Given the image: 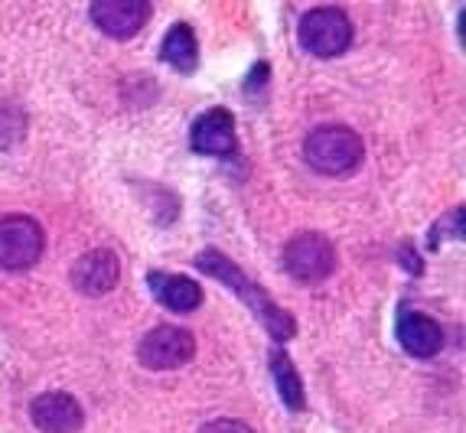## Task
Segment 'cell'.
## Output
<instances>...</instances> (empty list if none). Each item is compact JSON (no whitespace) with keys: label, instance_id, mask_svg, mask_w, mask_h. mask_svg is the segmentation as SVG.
I'll return each instance as SVG.
<instances>
[{"label":"cell","instance_id":"cell-15","mask_svg":"<svg viewBox=\"0 0 466 433\" xmlns=\"http://www.w3.org/2000/svg\"><path fill=\"white\" fill-rule=\"evenodd\" d=\"M451 235L453 238H463V209L447 212V216L434 225V232H431V238H428V247L437 251V247H441V238H451Z\"/></svg>","mask_w":466,"mask_h":433},{"label":"cell","instance_id":"cell-13","mask_svg":"<svg viewBox=\"0 0 466 433\" xmlns=\"http://www.w3.org/2000/svg\"><path fill=\"white\" fill-rule=\"evenodd\" d=\"M160 59L170 62L173 69L189 76L199 65V46H196V33L187 24H173L164 36V49H160Z\"/></svg>","mask_w":466,"mask_h":433},{"label":"cell","instance_id":"cell-17","mask_svg":"<svg viewBox=\"0 0 466 433\" xmlns=\"http://www.w3.org/2000/svg\"><path fill=\"white\" fill-rule=\"evenodd\" d=\"M199 433H251V427H245L241 420H209Z\"/></svg>","mask_w":466,"mask_h":433},{"label":"cell","instance_id":"cell-12","mask_svg":"<svg viewBox=\"0 0 466 433\" xmlns=\"http://www.w3.org/2000/svg\"><path fill=\"white\" fill-rule=\"evenodd\" d=\"M147 287H150V294H154V300L164 303L173 313H193L202 303V287L196 284V280L183 277V274L154 271L147 277Z\"/></svg>","mask_w":466,"mask_h":433},{"label":"cell","instance_id":"cell-10","mask_svg":"<svg viewBox=\"0 0 466 433\" xmlns=\"http://www.w3.org/2000/svg\"><path fill=\"white\" fill-rule=\"evenodd\" d=\"M30 420L43 433H78L86 424L82 404L66 391H49L30 404Z\"/></svg>","mask_w":466,"mask_h":433},{"label":"cell","instance_id":"cell-6","mask_svg":"<svg viewBox=\"0 0 466 433\" xmlns=\"http://www.w3.org/2000/svg\"><path fill=\"white\" fill-rule=\"evenodd\" d=\"M196 339L183 326H157L137 346V358L150 371H173L193 362Z\"/></svg>","mask_w":466,"mask_h":433},{"label":"cell","instance_id":"cell-4","mask_svg":"<svg viewBox=\"0 0 466 433\" xmlns=\"http://www.w3.org/2000/svg\"><path fill=\"white\" fill-rule=\"evenodd\" d=\"M46 235L43 225L30 216L0 218V267L4 271H26L43 257Z\"/></svg>","mask_w":466,"mask_h":433},{"label":"cell","instance_id":"cell-2","mask_svg":"<svg viewBox=\"0 0 466 433\" xmlns=\"http://www.w3.org/2000/svg\"><path fill=\"white\" fill-rule=\"evenodd\" d=\"M303 156L323 176H350L366 156V147H362L356 131L342 127V124H327L307 137Z\"/></svg>","mask_w":466,"mask_h":433},{"label":"cell","instance_id":"cell-3","mask_svg":"<svg viewBox=\"0 0 466 433\" xmlns=\"http://www.w3.org/2000/svg\"><path fill=\"white\" fill-rule=\"evenodd\" d=\"M352 43V24L339 7H313L300 16V46L319 59L346 53Z\"/></svg>","mask_w":466,"mask_h":433},{"label":"cell","instance_id":"cell-9","mask_svg":"<svg viewBox=\"0 0 466 433\" xmlns=\"http://www.w3.org/2000/svg\"><path fill=\"white\" fill-rule=\"evenodd\" d=\"M189 144L193 150L206 156H228L238 147L235 137V117L226 108H209L206 115L196 117L193 131H189Z\"/></svg>","mask_w":466,"mask_h":433},{"label":"cell","instance_id":"cell-14","mask_svg":"<svg viewBox=\"0 0 466 433\" xmlns=\"http://www.w3.org/2000/svg\"><path fill=\"white\" fill-rule=\"evenodd\" d=\"M271 378H274V385H278L280 401L288 404L290 410L307 408V395H303L300 371L294 368V362H290V356L284 352V348H274V352H271Z\"/></svg>","mask_w":466,"mask_h":433},{"label":"cell","instance_id":"cell-7","mask_svg":"<svg viewBox=\"0 0 466 433\" xmlns=\"http://www.w3.org/2000/svg\"><path fill=\"white\" fill-rule=\"evenodd\" d=\"M69 280L78 294L105 297V294H111V290L117 287V280H121V261H117V255L108 251V247L88 251V255H82L76 264H72Z\"/></svg>","mask_w":466,"mask_h":433},{"label":"cell","instance_id":"cell-1","mask_svg":"<svg viewBox=\"0 0 466 433\" xmlns=\"http://www.w3.org/2000/svg\"><path fill=\"white\" fill-rule=\"evenodd\" d=\"M196 267H199L202 274H209V277H216L218 284H226L228 290H232L238 300H245V307L251 309L258 317V323L265 326L268 336H271L274 342H288L294 339L297 333V319L290 317L288 309H280L278 303L271 300V297L261 290V287L255 284L251 277H245V274L235 267L232 261H228L222 251H216V247H209V251H202L199 257H196Z\"/></svg>","mask_w":466,"mask_h":433},{"label":"cell","instance_id":"cell-16","mask_svg":"<svg viewBox=\"0 0 466 433\" xmlns=\"http://www.w3.org/2000/svg\"><path fill=\"white\" fill-rule=\"evenodd\" d=\"M0 147H10L14 140H20V134H24V115L16 108H10V105H0Z\"/></svg>","mask_w":466,"mask_h":433},{"label":"cell","instance_id":"cell-18","mask_svg":"<svg viewBox=\"0 0 466 433\" xmlns=\"http://www.w3.org/2000/svg\"><path fill=\"white\" fill-rule=\"evenodd\" d=\"M265 82H268V62H258L255 69H251V78L245 82V88H248V92H255V88H261Z\"/></svg>","mask_w":466,"mask_h":433},{"label":"cell","instance_id":"cell-5","mask_svg":"<svg viewBox=\"0 0 466 433\" xmlns=\"http://www.w3.org/2000/svg\"><path fill=\"white\" fill-rule=\"evenodd\" d=\"M284 271L300 284H319L336 271V247L317 232H303L284 247Z\"/></svg>","mask_w":466,"mask_h":433},{"label":"cell","instance_id":"cell-11","mask_svg":"<svg viewBox=\"0 0 466 433\" xmlns=\"http://www.w3.org/2000/svg\"><path fill=\"white\" fill-rule=\"evenodd\" d=\"M398 342L408 356L414 358H434L443 348V329L434 317L420 313V309L404 307L398 313Z\"/></svg>","mask_w":466,"mask_h":433},{"label":"cell","instance_id":"cell-8","mask_svg":"<svg viewBox=\"0 0 466 433\" xmlns=\"http://www.w3.org/2000/svg\"><path fill=\"white\" fill-rule=\"evenodd\" d=\"M92 20L105 36L131 39L134 33H140L147 26L150 4L147 0H95Z\"/></svg>","mask_w":466,"mask_h":433}]
</instances>
